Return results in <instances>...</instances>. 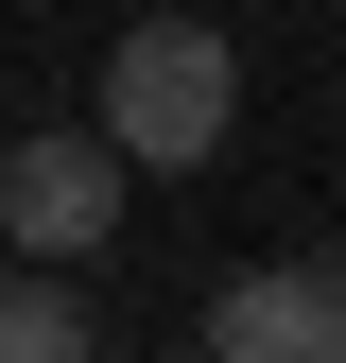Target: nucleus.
Segmentation results:
<instances>
[{
  "label": "nucleus",
  "instance_id": "nucleus-5",
  "mask_svg": "<svg viewBox=\"0 0 346 363\" xmlns=\"http://www.w3.org/2000/svg\"><path fill=\"white\" fill-rule=\"evenodd\" d=\"M191 363H208V346H191Z\"/></svg>",
  "mask_w": 346,
  "mask_h": 363
},
{
  "label": "nucleus",
  "instance_id": "nucleus-3",
  "mask_svg": "<svg viewBox=\"0 0 346 363\" xmlns=\"http://www.w3.org/2000/svg\"><path fill=\"white\" fill-rule=\"evenodd\" d=\"M208 363H346V277L329 259H242L208 294Z\"/></svg>",
  "mask_w": 346,
  "mask_h": 363
},
{
  "label": "nucleus",
  "instance_id": "nucleus-1",
  "mask_svg": "<svg viewBox=\"0 0 346 363\" xmlns=\"http://www.w3.org/2000/svg\"><path fill=\"white\" fill-rule=\"evenodd\" d=\"M225 121H242V35H208L191 0H156L104 52V156L121 173H191V156H225Z\"/></svg>",
  "mask_w": 346,
  "mask_h": 363
},
{
  "label": "nucleus",
  "instance_id": "nucleus-4",
  "mask_svg": "<svg viewBox=\"0 0 346 363\" xmlns=\"http://www.w3.org/2000/svg\"><path fill=\"white\" fill-rule=\"evenodd\" d=\"M0 363H86V311L52 277H0Z\"/></svg>",
  "mask_w": 346,
  "mask_h": 363
},
{
  "label": "nucleus",
  "instance_id": "nucleus-2",
  "mask_svg": "<svg viewBox=\"0 0 346 363\" xmlns=\"http://www.w3.org/2000/svg\"><path fill=\"white\" fill-rule=\"evenodd\" d=\"M0 225H18V259H86L121 225V156L86 139V121H52V139L0 156Z\"/></svg>",
  "mask_w": 346,
  "mask_h": 363
}]
</instances>
